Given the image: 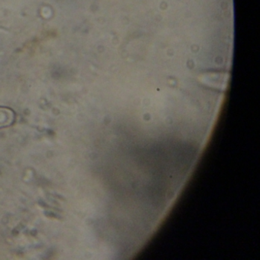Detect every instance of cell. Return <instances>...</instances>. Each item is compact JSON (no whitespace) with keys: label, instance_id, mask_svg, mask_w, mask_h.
<instances>
[{"label":"cell","instance_id":"cell-1","mask_svg":"<svg viewBox=\"0 0 260 260\" xmlns=\"http://www.w3.org/2000/svg\"><path fill=\"white\" fill-rule=\"evenodd\" d=\"M16 119V112L13 109L6 106H0V129L13 125Z\"/></svg>","mask_w":260,"mask_h":260}]
</instances>
